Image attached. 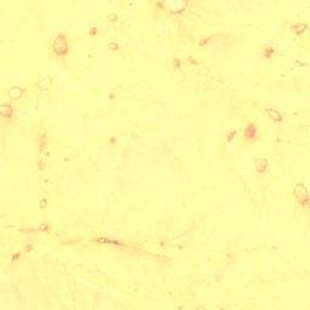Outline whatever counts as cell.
I'll use <instances>...</instances> for the list:
<instances>
[{"label": "cell", "instance_id": "6da1fadb", "mask_svg": "<svg viewBox=\"0 0 310 310\" xmlns=\"http://www.w3.org/2000/svg\"><path fill=\"white\" fill-rule=\"evenodd\" d=\"M294 194L297 195V196H304L306 195V188L304 184H297L295 186V189H294Z\"/></svg>", "mask_w": 310, "mask_h": 310}, {"label": "cell", "instance_id": "7a4b0ae2", "mask_svg": "<svg viewBox=\"0 0 310 310\" xmlns=\"http://www.w3.org/2000/svg\"><path fill=\"white\" fill-rule=\"evenodd\" d=\"M268 113H269V114L271 115L270 118H273L274 120H281V115L279 114L276 110H274V109H268Z\"/></svg>", "mask_w": 310, "mask_h": 310}]
</instances>
